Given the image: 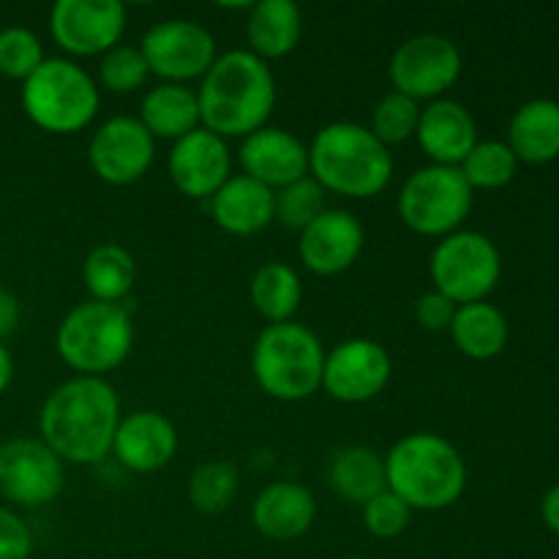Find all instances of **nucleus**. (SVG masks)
Instances as JSON below:
<instances>
[{"instance_id":"17","label":"nucleus","mask_w":559,"mask_h":559,"mask_svg":"<svg viewBox=\"0 0 559 559\" xmlns=\"http://www.w3.org/2000/svg\"><path fill=\"white\" fill-rule=\"evenodd\" d=\"M366 246L364 224L342 207H325L300 233L298 254L314 276H338L358 262Z\"/></svg>"},{"instance_id":"2","label":"nucleus","mask_w":559,"mask_h":559,"mask_svg":"<svg viewBox=\"0 0 559 559\" xmlns=\"http://www.w3.org/2000/svg\"><path fill=\"white\" fill-rule=\"evenodd\" d=\"M278 87L271 63L249 49L218 55L197 87L202 129L222 140H246L265 129L276 109Z\"/></svg>"},{"instance_id":"23","label":"nucleus","mask_w":559,"mask_h":559,"mask_svg":"<svg viewBox=\"0 0 559 559\" xmlns=\"http://www.w3.org/2000/svg\"><path fill=\"white\" fill-rule=\"evenodd\" d=\"M304 36V14L293 0H262L249 5L246 41L260 60H282L298 49Z\"/></svg>"},{"instance_id":"25","label":"nucleus","mask_w":559,"mask_h":559,"mask_svg":"<svg viewBox=\"0 0 559 559\" xmlns=\"http://www.w3.org/2000/svg\"><path fill=\"white\" fill-rule=\"evenodd\" d=\"M508 147L519 164H549L559 156V104L533 98L513 112L508 126Z\"/></svg>"},{"instance_id":"1","label":"nucleus","mask_w":559,"mask_h":559,"mask_svg":"<svg viewBox=\"0 0 559 559\" xmlns=\"http://www.w3.org/2000/svg\"><path fill=\"white\" fill-rule=\"evenodd\" d=\"M120 399L102 377H71L44 399L38 435L63 464L104 462L120 424Z\"/></svg>"},{"instance_id":"6","label":"nucleus","mask_w":559,"mask_h":559,"mask_svg":"<svg viewBox=\"0 0 559 559\" xmlns=\"http://www.w3.org/2000/svg\"><path fill=\"white\" fill-rule=\"evenodd\" d=\"M134 347V320L123 304L82 300L60 320L55 333L58 358L76 377H102L120 369Z\"/></svg>"},{"instance_id":"24","label":"nucleus","mask_w":559,"mask_h":559,"mask_svg":"<svg viewBox=\"0 0 559 559\" xmlns=\"http://www.w3.org/2000/svg\"><path fill=\"white\" fill-rule=\"evenodd\" d=\"M140 123L153 140H183L191 131L202 129L197 91L175 82H158L145 93L140 107Z\"/></svg>"},{"instance_id":"10","label":"nucleus","mask_w":559,"mask_h":559,"mask_svg":"<svg viewBox=\"0 0 559 559\" xmlns=\"http://www.w3.org/2000/svg\"><path fill=\"white\" fill-rule=\"evenodd\" d=\"M462 52L456 44L440 33H420L399 44L391 55L393 91L404 93L413 102H437L445 98V93L462 76Z\"/></svg>"},{"instance_id":"35","label":"nucleus","mask_w":559,"mask_h":559,"mask_svg":"<svg viewBox=\"0 0 559 559\" xmlns=\"http://www.w3.org/2000/svg\"><path fill=\"white\" fill-rule=\"evenodd\" d=\"M47 60L41 38L27 27H3L0 31V74L25 82Z\"/></svg>"},{"instance_id":"30","label":"nucleus","mask_w":559,"mask_h":559,"mask_svg":"<svg viewBox=\"0 0 559 559\" xmlns=\"http://www.w3.org/2000/svg\"><path fill=\"white\" fill-rule=\"evenodd\" d=\"M459 169L473 191H497L506 189L516 178L519 158L508 147V142L478 140V145L467 153Z\"/></svg>"},{"instance_id":"3","label":"nucleus","mask_w":559,"mask_h":559,"mask_svg":"<svg viewBox=\"0 0 559 559\" xmlns=\"http://www.w3.org/2000/svg\"><path fill=\"white\" fill-rule=\"evenodd\" d=\"M309 175L322 191L371 200L382 194L393 178V153L369 126L336 120L322 126L309 145Z\"/></svg>"},{"instance_id":"12","label":"nucleus","mask_w":559,"mask_h":559,"mask_svg":"<svg viewBox=\"0 0 559 559\" xmlns=\"http://www.w3.org/2000/svg\"><path fill=\"white\" fill-rule=\"evenodd\" d=\"M151 74L162 82L189 85L202 80L218 58L216 38L205 25L191 20L156 22L140 41Z\"/></svg>"},{"instance_id":"29","label":"nucleus","mask_w":559,"mask_h":559,"mask_svg":"<svg viewBox=\"0 0 559 559\" xmlns=\"http://www.w3.org/2000/svg\"><path fill=\"white\" fill-rule=\"evenodd\" d=\"M249 298L257 314L267 320V325L293 322L295 311L304 300V282L287 262H265L251 276Z\"/></svg>"},{"instance_id":"9","label":"nucleus","mask_w":559,"mask_h":559,"mask_svg":"<svg viewBox=\"0 0 559 559\" xmlns=\"http://www.w3.org/2000/svg\"><path fill=\"white\" fill-rule=\"evenodd\" d=\"M431 284L456 306L480 304L502 276V257L495 240L475 229H459L437 240L429 257Z\"/></svg>"},{"instance_id":"19","label":"nucleus","mask_w":559,"mask_h":559,"mask_svg":"<svg viewBox=\"0 0 559 559\" xmlns=\"http://www.w3.org/2000/svg\"><path fill=\"white\" fill-rule=\"evenodd\" d=\"M178 453V429L158 409H134L123 415L112 440V456L136 475L162 473Z\"/></svg>"},{"instance_id":"33","label":"nucleus","mask_w":559,"mask_h":559,"mask_svg":"<svg viewBox=\"0 0 559 559\" xmlns=\"http://www.w3.org/2000/svg\"><path fill=\"white\" fill-rule=\"evenodd\" d=\"M273 207H276L273 222H278L287 229H295L300 235L325 211V191H322V186L311 175H306V178L273 191Z\"/></svg>"},{"instance_id":"42","label":"nucleus","mask_w":559,"mask_h":559,"mask_svg":"<svg viewBox=\"0 0 559 559\" xmlns=\"http://www.w3.org/2000/svg\"><path fill=\"white\" fill-rule=\"evenodd\" d=\"M349 559H366V557H349Z\"/></svg>"},{"instance_id":"34","label":"nucleus","mask_w":559,"mask_h":559,"mask_svg":"<svg viewBox=\"0 0 559 559\" xmlns=\"http://www.w3.org/2000/svg\"><path fill=\"white\" fill-rule=\"evenodd\" d=\"M147 76H151V69H147V60L140 47L118 44L98 58V91L104 87L109 93H134L145 85Z\"/></svg>"},{"instance_id":"11","label":"nucleus","mask_w":559,"mask_h":559,"mask_svg":"<svg viewBox=\"0 0 559 559\" xmlns=\"http://www.w3.org/2000/svg\"><path fill=\"white\" fill-rule=\"evenodd\" d=\"M66 489V464L41 437L0 442V497L16 508H44Z\"/></svg>"},{"instance_id":"14","label":"nucleus","mask_w":559,"mask_h":559,"mask_svg":"<svg viewBox=\"0 0 559 559\" xmlns=\"http://www.w3.org/2000/svg\"><path fill=\"white\" fill-rule=\"evenodd\" d=\"M391 377V353L380 342L347 338L325 353L322 391L342 404H366L385 391Z\"/></svg>"},{"instance_id":"40","label":"nucleus","mask_w":559,"mask_h":559,"mask_svg":"<svg viewBox=\"0 0 559 559\" xmlns=\"http://www.w3.org/2000/svg\"><path fill=\"white\" fill-rule=\"evenodd\" d=\"M540 519H544V524L551 533L559 535V484L551 486L544 495V502H540Z\"/></svg>"},{"instance_id":"41","label":"nucleus","mask_w":559,"mask_h":559,"mask_svg":"<svg viewBox=\"0 0 559 559\" xmlns=\"http://www.w3.org/2000/svg\"><path fill=\"white\" fill-rule=\"evenodd\" d=\"M11 380H14V358H11V353L5 349V344L0 342V396L9 391Z\"/></svg>"},{"instance_id":"4","label":"nucleus","mask_w":559,"mask_h":559,"mask_svg":"<svg viewBox=\"0 0 559 559\" xmlns=\"http://www.w3.org/2000/svg\"><path fill=\"white\" fill-rule=\"evenodd\" d=\"M388 489L409 511H445L467 489V464L442 435L415 431L402 437L385 456Z\"/></svg>"},{"instance_id":"28","label":"nucleus","mask_w":559,"mask_h":559,"mask_svg":"<svg viewBox=\"0 0 559 559\" xmlns=\"http://www.w3.org/2000/svg\"><path fill=\"white\" fill-rule=\"evenodd\" d=\"M136 282V262L129 249L118 243H102L87 251L82 262V284L91 300L123 304Z\"/></svg>"},{"instance_id":"39","label":"nucleus","mask_w":559,"mask_h":559,"mask_svg":"<svg viewBox=\"0 0 559 559\" xmlns=\"http://www.w3.org/2000/svg\"><path fill=\"white\" fill-rule=\"evenodd\" d=\"M16 325H20V300L9 289L0 287V342L11 336Z\"/></svg>"},{"instance_id":"5","label":"nucleus","mask_w":559,"mask_h":559,"mask_svg":"<svg viewBox=\"0 0 559 559\" xmlns=\"http://www.w3.org/2000/svg\"><path fill=\"white\" fill-rule=\"evenodd\" d=\"M325 353L320 336L300 322L262 328L251 347V374L276 402H306L322 388Z\"/></svg>"},{"instance_id":"37","label":"nucleus","mask_w":559,"mask_h":559,"mask_svg":"<svg viewBox=\"0 0 559 559\" xmlns=\"http://www.w3.org/2000/svg\"><path fill=\"white\" fill-rule=\"evenodd\" d=\"M33 533L25 519L0 506V559H31Z\"/></svg>"},{"instance_id":"38","label":"nucleus","mask_w":559,"mask_h":559,"mask_svg":"<svg viewBox=\"0 0 559 559\" xmlns=\"http://www.w3.org/2000/svg\"><path fill=\"white\" fill-rule=\"evenodd\" d=\"M456 309L459 306L453 304L451 298H445V295L437 293V289H429V293L420 295L418 304H415V320H418V325L424 328L426 333L451 331Z\"/></svg>"},{"instance_id":"22","label":"nucleus","mask_w":559,"mask_h":559,"mask_svg":"<svg viewBox=\"0 0 559 559\" xmlns=\"http://www.w3.org/2000/svg\"><path fill=\"white\" fill-rule=\"evenodd\" d=\"M207 202L216 227L235 238H251L271 227L276 218L273 191L246 175H233Z\"/></svg>"},{"instance_id":"18","label":"nucleus","mask_w":559,"mask_h":559,"mask_svg":"<svg viewBox=\"0 0 559 559\" xmlns=\"http://www.w3.org/2000/svg\"><path fill=\"white\" fill-rule=\"evenodd\" d=\"M238 162L240 175L278 191L309 175V145L293 131L265 126L240 142Z\"/></svg>"},{"instance_id":"26","label":"nucleus","mask_w":559,"mask_h":559,"mask_svg":"<svg viewBox=\"0 0 559 559\" xmlns=\"http://www.w3.org/2000/svg\"><path fill=\"white\" fill-rule=\"evenodd\" d=\"M328 484L342 500L364 508L374 500L380 491L388 489L385 478V456L364 445H349L333 453L331 467H328Z\"/></svg>"},{"instance_id":"15","label":"nucleus","mask_w":559,"mask_h":559,"mask_svg":"<svg viewBox=\"0 0 559 559\" xmlns=\"http://www.w3.org/2000/svg\"><path fill=\"white\" fill-rule=\"evenodd\" d=\"M156 158V140L140 118L115 115L93 131L87 142V164L102 183L131 186L142 180Z\"/></svg>"},{"instance_id":"20","label":"nucleus","mask_w":559,"mask_h":559,"mask_svg":"<svg viewBox=\"0 0 559 559\" xmlns=\"http://www.w3.org/2000/svg\"><path fill=\"white\" fill-rule=\"evenodd\" d=\"M415 140L431 164L459 167L478 145V123L464 104L453 98H437L420 107Z\"/></svg>"},{"instance_id":"32","label":"nucleus","mask_w":559,"mask_h":559,"mask_svg":"<svg viewBox=\"0 0 559 559\" xmlns=\"http://www.w3.org/2000/svg\"><path fill=\"white\" fill-rule=\"evenodd\" d=\"M420 120V104L413 102L404 93H385V96L377 102L374 112H371V134L382 142L385 147L404 145V142L415 140V131H418Z\"/></svg>"},{"instance_id":"13","label":"nucleus","mask_w":559,"mask_h":559,"mask_svg":"<svg viewBox=\"0 0 559 559\" xmlns=\"http://www.w3.org/2000/svg\"><path fill=\"white\" fill-rule=\"evenodd\" d=\"M123 3L118 0H58L49 9V36L74 58H102L126 33Z\"/></svg>"},{"instance_id":"8","label":"nucleus","mask_w":559,"mask_h":559,"mask_svg":"<svg viewBox=\"0 0 559 559\" xmlns=\"http://www.w3.org/2000/svg\"><path fill=\"white\" fill-rule=\"evenodd\" d=\"M475 191L464 180L459 167L429 164L404 180L399 191L396 211L407 229L424 238H448L459 233L473 211Z\"/></svg>"},{"instance_id":"16","label":"nucleus","mask_w":559,"mask_h":559,"mask_svg":"<svg viewBox=\"0 0 559 559\" xmlns=\"http://www.w3.org/2000/svg\"><path fill=\"white\" fill-rule=\"evenodd\" d=\"M169 180L189 200H211L233 178V151L227 140L197 129L173 142L167 158Z\"/></svg>"},{"instance_id":"31","label":"nucleus","mask_w":559,"mask_h":559,"mask_svg":"<svg viewBox=\"0 0 559 559\" xmlns=\"http://www.w3.org/2000/svg\"><path fill=\"white\" fill-rule=\"evenodd\" d=\"M240 489V473L233 462H205L189 475L186 495L194 511L205 516L224 513L235 502Z\"/></svg>"},{"instance_id":"27","label":"nucleus","mask_w":559,"mask_h":559,"mask_svg":"<svg viewBox=\"0 0 559 559\" xmlns=\"http://www.w3.org/2000/svg\"><path fill=\"white\" fill-rule=\"evenodd\" d=\"M451 338L459 353L469 360H491L506 349L511 328H508L506 314L489 300L480 304L459 306L456 317L451 322Z\"/></svg>"},{"instance_id":"7","label":"nucleus","mask_w":559,"mask_h":559,"mask_svg":"<svg viewBox=\"0 0 559 559\" xmlns=\"http://www.w3.org/2000/svg\"><path fill=\"white\" fill-rule=\"evenodd\" d=\"M20 102L36 129L69 136L96 120L102 91L76 60L47 58L22 82Z\"/></svg>"},{"instance_id":"21","label":"nucleus","mask_w":559,"mask_h":559,"mask_svg":"<svg viewBox=\"0 0 559 559\" xmlns=\"http://www.w3.org/2000/svg\"><path fill=\"white\" fill-rule=\"evenodd\" d=\"M317 519V500L306 486L293 480L267 484L251 502V524L267 540H298Z\"/></svg>"},{"instance_id":"36","label":"nucleus","mask_w":559,"mask_h":559,"mask_svg":"<svg viewBox=\"0 0 559 559\" xmlns=\"http://www.w3.org/2000/svg\"><path fill=\"white\" fill-rule=\"evenodd\" d=\"M409 522H413V511L391 489L380 491L374 500H369L364 506L366 533L380 540H393L402 533H407Z\"/></svg>"}]
</instances>
